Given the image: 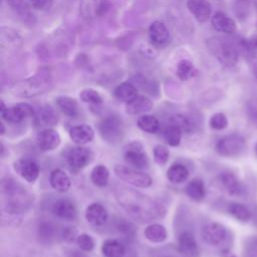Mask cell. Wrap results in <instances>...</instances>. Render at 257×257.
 <instances>
[{"label":"cell","mask_w":257,"mask_h":257,"mask_svg":"<svg viewBox=\"0 0 257 257\" xmlns=\"http://www.w3.org/2000/svg\"><path fill=\"white\" fill-rule=\"evenodd\" d=\"M79 97L83 102L90 103V104H101L102 97L98 91L92 88H84L79 92Z\"/></svg>","instance_id":"60d3db41"},{"label":"cell","mask_w":257,"mask_h":257,"mask_svg":"<svg viewBox=\"0 0 257 257\" xmlns=\"http://www.w3.org/2000/svg\"><path fill=\"white\" fill-rule=\"evenodd\" d=\"M131 81L137 86V88L142 89L143 91L154 94L158 91V84L155 80L148 78L143 74H136L131 78Z\"/></svg>","instance_id":"836d02e7"},{"label":"cell","mask_w":257,"mask_h":257,"mask_svg":"<svg viewBox=\"0 0 257 257\" xmlns=\"http://www.w3.org/2000/svg\"><path fill=\"white\" fill-rule=\"evenodd\" d=\"M93 153L89 149L79 146L69 150L66 156V161L69 168L72 171L77 172L90 164L93 160Z\"/></svg>","instance_id":"30bf717a"},{"label":"cell","mask_w":257,"mask_h":257,"mask_svg":"<svg viewBox=\"0 0 257 257\" xmlns=\"http://www.w3.org/2000/svg\"><path fill=\"white\" fill-rule=\"evenodd\" d=\"M98 132L104 142L115 145L124 136V124L118 115L109 114L100 120Z\"/></svg>","instance_id":"5b68a950"},{"label":"cell","mask_w":257,"mask_h":257,"mask_svg":"<svg viewBox=\"0 0 257 257\" xmlns=\"http://www.w3.org/2000/svg\"><path fill=\"white\" fill-rule=\"evenodd\" d=\"M39 233H40V236L42 238H45V239H50L53 237V234H54V228L51 224H42L39 228Z\"/></svg>","instance_id":"681fc988"},{"label":"cell","mask_w":257,"mask_h":257,"mask_svg":"<svg viewBox=\"0 0 257 257\" xmlns=\"http://www.w3.org/2000/svg\"><path fill=\"white\" fill-rule=\"evenodd\" d=\"M51 213L65 221H72L77 217L76 206L68 199L56 200L51 206Z\"/></svg>","instance_id":"2e32d148"},{"label":"cell","mask_w":257,"mask_h":257,"mask_svg":"<svg viewBox=\"0 0 257 257\" xmlns=\"http://www.w3.org/2000/svg\"><path fill=\"white\" fill-rule=\"evenodd\" d=\"M123 157L125 163L132 168L142 170L149 166V158L143 145L138 141H134L125 147Z\"/></svg>","instance_id":"9c48e42d"},{"label":"cell","mask_w":257,"mask_h":257,"mask_svg":"<svg viewBox=\"0 0 257 257\" xmlns=\"http://www.w3.org/2000/svg\"><path fill=\"white\" fill-rule=\"evenodd\" d=\"M220 183L224 190L232 196H242L245 188L239 179L232 173H224L220 176Z\"/></svg>","instance_id":"603a6c76"},{"label":"cell","mask_w":257,"mask_h":257,"mask_svg":"<svg viewBox=\"0 0 257 257\" xmlns=\"http://www.w3.org/2000/svg\"><path fill=\"white\" fill-rule=\"evenodd\" d=\"M253 74H254V76H255V78L257 80V65H255L254 68H253Z\"/></svg>","instance_id":"11a10c76"},{"label":"cell","mask_w":257,"mask_h":257,"mask_svg":"<svg viewBox=\"0 0 257 257\" xmlns=\"http://www.w3.org/2000/svg\"><path fill=\"white\" fill-rule=\"evenodd\" d=\"M55 101L57 107L65 115L69 117H75L79 114V105L75 98L67 95H60L55 99Z\"/></svg>","instance_id":"d4e9b609"},{"label":"cell","mask_w":257,"mask_h":257,"mask_svg":"<svg viewBox=\"0 0 257 257\" xmlns=\"http://www.w3.org/2000/svg\"><path fill=\"white\" fill-rule=\"evenodd\" d=\"M246 110L249 117L257 123V97H253L247 101Z\"/></svg>","instance_id":"7dc6e473"},{"label":"cell","mask_w":257,"mask_h":257,"mask_svg":"<svg viewBox=\"0 0 257 257\" xmlns=\"http://www.w3.org/2000/svg\"><path fill=\"white\" fill-rule=\"evenodd\" d=\"M15 171L28 183H34L40 173L39 166L37 163L30 159H21L14 163Z\"/></svg>","instance_id":"9a60e30c"},{"label":"cell","mask_w":257,"mask_h":257,"mask_svg":"<svg viewBox=\"0 0 257 257\" xmlns=\"http://www.w3.org/2000/svg\"><path fill=\"white\" fill-rule=\"evenodd\" d=\"M101 252L104 257H122L125 253V248L119 241L109 239L102 243Z\"/></svg>","instance_id":"f546056e"},{"label":"cell","mask_w":257,"mask_h":257,"mask_svg":"<svg viewBox=\"0 0 257 257\" xmlns=\"http://www.w3.org/2000/svg\"><path fill=\"white\" fill-rule=\"evenodd\" d=\"M170 123L178 126L183 133L190 134L194 130V124L192 120L185 114L177 113L171 116Z\"/></svg>","instance_id":"ab89813d"},{"label":"cell","mask_w":257,"mask_h":257,"mask_svg":"<svg viewBox=\"0 0 257 257\" xmlns=\"http://www.w3.org/2000/svg\"><path fill=\"white\" fill-rule=\"evenodd\" d=\"M185 192L190 199L196 202L202 201L206 196V187L203 180L200 178H195L191 180L186 186Z\"/></svg>","instance_id":"4316f807"},{"label":"cell","mask_w":257,"mask_h":257,"mask_svg":"<svg viewBox=\"0 0 257 257\" xmlns=\"http://www.w3.org/2000/svg\"><path fill=\"white\" fill-rule=\"evenodd\" d=\"M211 24L216 31L225 34H233L237 30L235 20L222 11H217L214 13V15L211 17Z\"/></svg>","instance_id":"d6986e66"},{"label":"cell","mask_w":257,"mask_h":257,"mask_svg":"<svg viewBox=\"0 0 257 257\" xmlns=\"http://www.w3.org/2000/svg\"><path fill=\"white\" fill-rule=\"evenodd\" d=\"M0 112L2 119L13 124L20 123L26 118L35 116V110L33 106L26 102H20L12 106H6L2 101Z\"/></svg>","instance_id":"ba28073f"},{"label":"cell","mask_w":257,"mask_h":257,"mask_svg":"<svg viewBox=\"0 0 257 257\" xmlns=\"http://www.w3.org/2000/svg\"><path fill=\"white\" fill-rule=\"evenodd\" d=\"M139 128L148 134H156L160 127L159 119L152 114H143L137 120Z\"/></svg>","instance_id":"d6a6232c"},{"label":"cell","mask_w":257,"mask_h":257,"mask_svg":"<svg viewBox=\"0 0 257 257\" xmlns=\"http://www.w3.org/2000/svg\"><path fill=\"white\" fill-rule=\"evenodd\" d=\"M23 46V39L13 28L1 26L0 28V47L2 52H15Z\"/></svg>","instance_id":"4fadbf2b"},{"label":"cell","mask_w":257,"mask_h":257,"mask_svg":"<svg viewBox=\"0 0 257 257\" xmlns=\"http://www.w3.org/2000/svg\"><path fill=\"white\" fill-rule=\"evenodd\" d=\"M5 133V127H4V123H1V135L3 136Z\"/></svg>","instance_id":"9f6ffc18"},{"label":"cell","mask_w":257,"mask_h":257,"mask_svg":"<svg viewBox=\"0 0 257 257\" xmlns=\"http://www.w3.org/2000/svg\"><path fill=\"white\" fill-rule=\"evenodd\" d=\"M61 236L62 239L68 243H72L74 241H76L78 235H77V230L74 227L68 226L63 228L62 232H61Z\"/></svg>","instance_id":"bcb514c9"},{"label":"cell","mask_w":257,"mask_h":257,"mask_svg":"<svg viewBox=\"0 0 257 257\" xmlns=\"http://www.w3.org/2000/svg\"><path fill=\"white\" fill-rule=\"evenodd\" d=\"M3 194L6 196L7 211L19 214L26 210L30 204V196L20 184L14 180L3 182Z\"/></svg>","instance_id":"277c9868"},{"label":"cell","mask_w":257,"mask_h":257,"mask_svg":"<svg viewBox=\"0 0 257 257\" xmlns=\"http://www.w3.org/2000/svg\"><path fill=\"white\" fill-rule=\"evenodd\" d=\"M153 155H154L155 162L160 166L166 165L167 162L169 161V158H170L169 150L163 145L155 146L154 151H153Z\"/></svg>","instance_id":"b9f144b4"},{"label":"cell","mask_w":257,"mask_h":257,"mask_svg":"<svg viewBox=\"0 0 257 257\" xmlns=\"http://www.w3.org/2000/svg\"><path fill=\"white\" fill-rule=\"evenodd\" d=\"M69 137L72 140L73 143L83 146L89 142H91L94 138V131L93 128L85 123L77 124L72 127H70L69 132Z\"/></svg>","instance_id":"ffe728a7"},{"label":"cell","mask_w":257,"mask_h":257,"mask_svg":"<svg viewBox=\"0 0 257 257\" xmlns=\"http://www.w3.org/2000/svg\"><path fill=\"white\" fill-rule=\"evenodd\" d=\"M111 7V3L109 0H98L97 5V17H101L105 15Z\"/></svg>","instance_id":"f907efd6"},{"label":"cell","mask_w":257,"mask_h":257,"mask_svg":"<svg viewBox=\"0 0 257 257\" xmlns=\"http://www.w3.org/2000/svg\"><path fill=\"white\" fill-rule=\"evenodd\" d=\"M49 183L51 187L59 193H65L71 187V180L69 176L61 169H54L50 173Z\"/></svg>","instance_id":"cb8c5ba5"},{"label":"cell","mask_w":257,"mask_h":257,"mask_svg":"<svg viewBox=\"0 0 257 257\" xmlns=\"http://www.w3.org/2000/svg\"><path fill=\"white\" fill-rule=\"evenodd\" d=\"M254 151H255V155L257 156V143L255 144V147H254Z\"/></svg>","instance_id":"6f0895ef"},{"label":"cell","mask_w":257,"mask_h":257,"mask_svg":"<svg viewBox=\"0 0 257 257\" xmlns=\"http://www.w3.org/2000/svg\"><path fill=\"white\" fill-rule=\"evenodd\" d=\"M183 132L174 124H169L164 131V139L171 147H178L182 140Z\"/></svg>","instance_id":"f35d334b"},{"label":"cell","mask_w":257,"mask_h":257,"mask_svg":"<svg viewBox=\"0 0 257 257\" xmlns=\"http://www.w3.org/2000/svg\"><path fill=\"white\" fill-rule=\"evenodd\" d=\"M197 74L194 64L188 59H182L177 64V76L180 80L186 81Z\"/></svg>","instance_id":"d590c367"},{"label":"cell","mask_w":257,"mask_h":257,"mask_svg":"<svg viewBox=\"0 0 257 257\" xmlns=\"http://www.w3.org/2000/svg\"><path fill=\"white\" fill-rule=\"evenodd\" d=\"M69 257H86V256L79 251H72L71 254L69 255Z\"/></svg>","instance_id":"f5cc1de1"},{"label":"cell","mask_w":257,"mask_h":257,"mask_svg":"<svg viewBox=\"0 0 257 257\" xmlns=\"http://www.w3.org/2000/svg\"><path fill=\"white\" fill-rule=\"evenodd\" d=\"M76 243L78 245V247L85 252H90L93 250L94 248V240L92 239V237L88 234H80L78 235L77 239H76Z\"/></svg>","instance_id":"ee69618b"},{"label":"cell","mask_w":257,"mask_h":257,"mask_svg":"<svg viewBox=\"0 0 257 257\" xmlns=\"http://www.w3.org/2000/svg\"><path fill=\"white\" fill-rule=\"evenodd\" d=\"M61 143L60 135L57 131L47 127L40 131L36 136V144L40 151L50 152L55 150Z\"/></svg>","instance_id":"5bb4252c"},{"label":"cell","mask_w":257,"mask_h":257,"mask_svg":"<svg viewBox=\"0 0 257 257\" xmlns=\"http://www.w3.org/2000/svg\"><path fill=\"white\" fill-rule=\"evenodd\" d=\"M113 95L120 101L128 102L138 95V88L132 81H124L114 88Z\"/></svg>","instance_id":"484cf974"},{"label":"cell","mask_w":257,"mask_h":257,"mask_svg":"<svg viewBox=\"0 0 257 257\" xmlns=\"http://www.w3.org/2000/svg\"><path fill=\"white\" fill-rule=\"evenodd\" d=\"M145 237L153 243H162L167 237L168 233L166 228L161 224H150L145 229Z\"/></svg>","instance_id":"83f0119b"},{"label":"cell","mask_w":257,"mask_h":257,"mask_svg":"<svg viewBox=\"0 0 257 257\" xmlns=\"http://www.w3.org/2000/svg\"><path fill=\"white\" fill-rule=\"evenodd\" d=\"M189 177V170L182 164H173L167 171V178L173 184H181Z\"/></svg>","instance_id":"f1b7e54d"},{"label":"cell","mask_w":257,"mask_h":257,"mask_svg":"<svg viewBox=\"0 0 257 257\" xmlns=\"http://www.w3.org/2000/svg\"><path fill=\"white\" fill-rule=\"evenodd\" d=\"M257 245V244H256ZM249 257H257V246L254 245L253 253H249Z\"/></svg>","instance_id":"db71d44e"},{"label":"cell","mask_w":257,"mask_h":257,"mask_svg":"<svg viewBox=\"0 0 257 257\" xmlns=\"http://www.w3.org/2000/svg\"><path fill=\"white\" fill-rule=\"evenodd\" d=\"M11 9L19 12L25 5V1L24 0H3Z\"/></svg>","instance_id":"816d5d0a"},{"label":"cell","mask_w":257,"mask_h":257,"mask_svg":"<svg viewBox=\"0 0 257 257\" xmlns=\"http://www.w3.org/2000/svg\"><path fill=\"white\" fill-rule=\"evenodd\" d=\"M238 50H240L245 56L249 58H257V35L250 38H241L236 44Z\"/></svg>","instance_id":"4dcf8cb0"},{"label":"cell","mask_w":257,"mask_h":257,"mask_svg":"<svg viewBox=\"0 0 257 257\" xmlns=\"http://www.w3.org/2000/svg\"><path fill=\"white\" fill-rule=\"evenodd\" d=\"M186 5L198 22L205 23L211 18L212 7L208 0H187Z\"/></svg>","instance_id":"e0dca14e"},{"label":"cell","mask_w":257,"mask_h":257,"mask_svg":"<svg viewBox=\"0 0 257 257\" xmlns=\"http://www.w3.org/2000/svg\"><path fill=\"white\" fill-rule=\"evenodd\" d=\"M206 46L209 52L225 67H234L239 59L237 45L224 37H211L207 39Z\"/></svg>","instance_id":"3957f363"},{"label":"cell","mask_w":257,"mask_h":257,"mask_svg":"<svg viewBox=\"0 0 257 257\" xmlns=\"http://www.w3.org/2000/svg\"><path fill=\"white\" fill-rule=\"evenodd\" d=\"M246 149V140L238 134H231L222 137L215 145L216 152L226 158L238 157L244 153Z\"/></svg>","instance_id":"8992f818"},{"label":"cell","mask_w":257,"mask_h":257,"mask_svg":"<svg viewBox=\"0 0 257 257\" xmlns=\"http://www.w3.org/2000/svg\"><path fill=\"white\" fill-rule=\"evenodd\" d=\"M37 116L39 120H41L44 124L47 125H55L58 121L57 112L49 104H45L42 107H40Z\"/></svg>","instance_id":"74e56055"},{"label":"cell","mask_w":257,"mask_h":257,"mask_svg":"<svg viewBox=\"0 0 257 257\" xmlns=\"http://www.w3.org/2000/svg\"><path fill=\"white\" fill-rule=\"evenodd\" d=\"M30 5L40 11H47L51 8L53 0H28Z\"/></svg>","instance_id":"c3c4849f"},{"label":"cell","mask_w":257,"mask_h":257,"mask_svg":"<svg viewBox=\"0 0 257 257\" xmlns=\"http://www.w3.org/2000/svg\"><path fill=\"white\" fill-rule=\"evenodd\" d=\"M149 38L151 43L157 48H165L172 41V35L165 23L154 21L149 27Z\"/></svg>","instance_id":"7c38bea8"},{"label":"cell","mask_w":257,"mask_h":257,"mask_svg":"<svg viewBox=\"0 0 257 257\" xmlns=\"http://www.w3.org/2000/svg\"><path fill=\"white\" fill-rule=\"evenodd\" d=\"M210 127L216 131H221L227 127L228 125V118L223 112H216L214 113L209 120Z\"/></svg>","instance_id":"7bdbcfd3"},{"label":"cell","mask_w":257,"mask_h":257,"mask_svg":"<svg viewBox=\"0 0 257 257\" xmlns=\"http://www.w3.org/2000/svg\"><path fill=\"white\" fill-rule=\"evenodd\" d=\"M203 240L212 246L222 245L228 237L227 228L218 222H211L206 224L202 229Z\"/></svg>","instance_id":"8fae6325"},{"label":"cell","mask_w":257,"mask_h":257,"mask_svg":"<svg viewBox=\"0 0 257 257\" xmlns=\"http://www.w3.org/2000/svg\"><path fill=\"white\" fill-rule=\"evenodd\" d=\"M154 106L151 98L146 95L138 94L132 100L126 102L125 111L128 114H141L150 111Z\"/></svg>","instance_id":"44dd1931"},{"label":"cell","mask_w":257,"mask_h":257,"mask_svg":"<svg viewBox=\"0 0 257 257\" xmlns=\"http://www.w3.org/2000/svg\"><path fill=\"white\" fill-rule=\"evenodd\" d=\"M91 182L97 187H105L109 180V171L103 165L95 166L90 174Z\"/></svg>","instance_id":"e575fe53"},{"label":"cell","mask_w":257,"mask_h":257,"mask_svg":"<svg viewBox=\"0 0 257 257\" xmlns=\"http://www.w3.org/2000/svg\"><path fill=\"white\" fill-rule=\"evenodd\" d=\"M52 85V75L47 67L40 68L35 74L16 81L11 86L13 94L20 97H33L47 91Z\"/></svg>","instance_id":"7a4b0ae2"},{"label":"cell","mask_w":257,"mask_h":257,"mask_svg":"<svg viewBox=\"0 0 257 257\" xmlns=\"http://www.w3.org/2000/svg\"><path fill=\"white\" fill-rule=\"evenodd\" d=\"M97 5L98 0H80L79 2V14L86 20L91 21L97 17Z\"/></svg>","instance_id":"1f68e13d"},{"label":"cell","mask_w":257,"mask_h":257,"mask_svg":"<svg viewBox=\"0 0 257 257\" xmlns=\"http://www.w3.org/2000/svg\"><path fill=\"white\" fill-rule=\"evenodd\" d=\"M114 174L123 182L138 188H148L152 185L153 180L150 175L138 169L123 165L114 166Z\"/></svg>","instance_id":"52a82bcc"},{"label":"cell","mask_w":257,"mask_h":257,"mask_svg":"<svg viewBox=\"0 0 257 257\" xmlns=\"http://www.w3.org/2000/svg\"><path fill=\"white\" fill-rule=\"evenodd\" d=\"M178 251L184 257H197L199 254L198 243L190 231L182 232L178 237Z\"/></svg>","instance_id":"ac0fdd59"},{"label":"cell","mask_w":257,"mask_h":257,"mask_svg":"<svg viewBox=\"0 0 257 257\" xmlns=\"http://www.w3.org/2000/svg\"><path fill=\"white\" fill-rule=\"evenodd\" d=\"M107 211L99 203H91L85 210V219L94 226L103 225L107 220Z\"/></svg>","instance_id":"7402d4cb"},{"label":"cell","mask_w":257,"mask_h":257,"mask_svg":"<svg viewBox=\"0 0 257 257\" xmlns=\"http://www.w3.org/2000/svg\"><path fill=\"white\" fill-rule=\"evenodd\" d=\"M116 199L127 214L136 220L148 222L161 214L160 206L153 199L134 190L119 188L116 191Z\"/></svg>","instance_id":"6da1fadb"},{"label":"cell","mask_w":257,"mask_h":257,"mask_svg":"<svg viewBox=\"0 0 257 257\" xmlns=\"http://www.w3.org/2000/svg\"><path fill=\"white\" fill-rule=\"evenodd\" d=\"M251 0H236L234 4L235 14L239 18H246L249 13Z\"/></svg>","instance_id":"f6af8a7d"},{"label":"cell","mask_w":257,"mask_h":257,"mask_svg":"<svg viewBox=\"0 0 257 257\" xmlns=\"http://www.w3.org/2000/svg\"><path fill=\"white\" fill-rule=\"evenodd\" d=\"M229 214L234 217L236 220L247 222L251 218L250 210L241 203H231L228 206Z\"/></svg>","instance_id":"8d00e7d4"}]
</instances>
